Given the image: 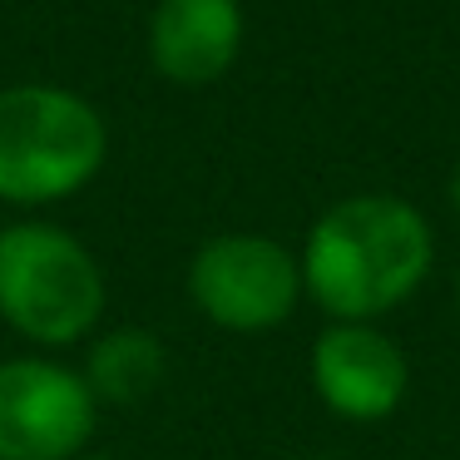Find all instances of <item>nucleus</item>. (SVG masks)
<instances>
[{"label":"nucleus","mask_w":460,"mask_h":460,"mask_svg":"<svg viewBox=\"0 0 460 460\" xmlns=\"http://www.w3.org/2000/svg\"><path fill=\"white\" fill-rule=\"evenodd\" d=\"M75 460H119V456H110V450H84V456H75Z\"/></svg>","instance_id":"nucleus-10"},{"label":"nucleus","mask_w":460,"mask_h":460,"mask_svg":"<svg viewBox=\"0 0 460 460\" xmlns=\"http://www.w3.org/2000/svg\"><path fill=\"white\" fill-rule=\"evenodd\" d=\"M446 208H450V218L460 223V164L450 169V179H446Z\"/></svg>","instance_id":"nucleus-9"},{"label":"nucleus","mask_w":460,"mask_h":460,"mask_svg":"<svg viewBox=\"0 0 460 460\" xmlns=\"http://www.w3.org/2000/svg\"><path fill=\"white\" fill-rule=\"evenodd\" d=\"M110 282L90 243L45 218L0 228V322L31 351L60 357L104 327Z\"/></svg>","instance_id":"nucleus-2"},{"label":"nucleus","mask_w":460,"mask_h":460,"mask_svg":"<svg viewBox=\"0 0 460 460\" xmlns=\"http://www.w3.org/2000/svg\"><path fill=\"white\" fill-rule=\"evenodd\" d=\"M243 50L238 0H159L149 21V65L169 84L199 90L233 70Z\"/></svg>","instance_id":"nucleus-7"},{"label":"nucleus","mask_w":460,"mask_h":460,"mask_svg":"<svg viewBox=\"0 0 460 460\" xmlns=\"http://www.w3.org/2000/svg\"><path fill=\"white\" fill-rule=\"evenodd\" d=\"M297 460H337V456H297Z\"/></svg>","instance_id":"nucleus-12"},{"label":"nucleus","mask_w":460,"mask_h":460,"mask_svg":"<svg viewBox=\"0 0 460 460\" xmlns=\"http://www.w3.org/2000/svg\"><path fill=\"white\" fill-rule=\"evenodd\" d=\"M456 317H460V272H456Z\"/></svg>","instance_id":"nucleus-11"},{"label":"nucleus","mask_w":460,"mask_h":460,"mask_svg":"<svg viewBox=\"0 0 460 460\" xmlns=\"http://www.w3.org/2000/svg\"><path fill=\"white\" fill-rule=\"evenodd\" d=\"M297 268L327 322H386L436 272V228L401 193H351L312 218Z\"/></svg>","instance_id":"nucleus-1"},{"label":"nucleus","mask_w":460,"mask_h":460,"mask_svg":"<svg viewBox=\"0 0 460 460\" xmlns=\"http://www.w3.org/2000/svg\"><path fill=\"white\" fill-rule=\"evenodd\" d=\"M80 376L90 396L114 411H134L169 381V347L159 332L139 327V322H119V327H100L84 341Z\"/></svg>","instance_id":"nucleus-8"},{"label":"nucleus","mask_w":460,"mask_h":460,"mask_svg":"<svg viewBox=\"0 0 460 460\" xmlns=\"http://www.w3.org/2000/svg\"><path fill=\"white\" fill-rule=\"evenodd\" d=\"M183 292H189V307L228 337H272L307 302L297 248L268 233L203 238L183 268Z\"/></svg>","instance_id":"nucleus-4"},{"label":"nucleus","mask_w":460,"mask_h":460,"mask_svg":"<svg viewBox=\"0 0 460 460\" xmlns=\"http://www.w3.org/2000/svg\"><path fill=\"white\" fill-rule=\"evenodd\" d=\"M110 154V129L84 94L60 84L0 90V203L45 208L90 189Z\"/></svg>","instance_id":"nucleus-3"},{"label":"nucleus","mask_w":460,"mask_h":460,"mask_svg":"<svg viewBox=\"0 0 460 460\" xmlns=\"http://www.w3.org/2000/svg\"><path fill=\"white\" fill-rule=\"evenodd\" d=\"M307 386L341 426H381L411 396V357L381 322H327L307 347Z\"/></svg>","instance_id":"nucleus-6"},{"label":"nucleus","mask_w":460,"mask_h":460,"mask_svg":"<svg viewBox=\"0 0 460 460\" xmlns=\"http://www.w3.org/2000/svg\"><path fill=\"white\" fill-rule=\"evenodd\" d=\"M100 430L80 367L45 351L0 357V460H75Z\"/></svg>","instance_id":"nucleus-5"}]
</instances>
